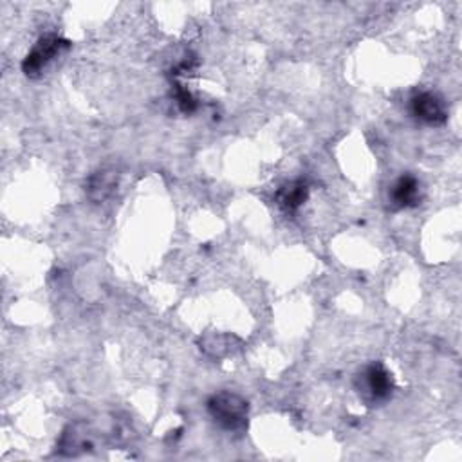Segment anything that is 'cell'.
Returning <instances> with one entry per match:
<instances>
[{
  "label": "cell",
  "mask_w": 462,
  "mask_h": 462,
  "mask_svg": "<svg viewBox=\"0 0 462 462\" xmlns=\"http://www.w3.org/2000/svg\"><path fill=\"white\" fill-rule=\"evenodd\" d=\"M213 422L224 431H242L247 426L249 404L244 397L233 392L213 393L206 402Z\"/></svg>",
  "instance_id": "cell-1"
},
{
  "label": "cell",
  "mask_w": 462,
  "mask_h": 462,
  "mask_svg": "<svg viewBox=\"0 0 462 462\" xmlns=\"http://www.w3.org/2000/svg\"><path fill=\"white\" fill-rule=\"evenodd\" d=\"M354 386L363 402L377 406L392 397L395 383L392 372L383 363L374 361L357 372Z\"/></svg>",
  "instance_id": "cell-2"
},
{
  "label": "cell",
  "mask_w": 462,
  "mask_h": 462,
  "mask_svg": "<svg viewBox=\"0 0 462 462\" xmlns=\"http://www.w3.org/2000/svg\"><path fill=\"white\" fill-rule=\"evenodd\" d=\"M69 47H70V42L58 34H45L38 38V42L32 45V49L27 52V56L22 61L23 74L27 78H38L45 70V67Z\"/></svg>",
  "instance_id": "cell-3"
},
{
  "label": "cell",
  "mask_w": 462,
  "mask_h": 462,
  "mask_svg": "<svg viewBox=\"0 0 462 462\" xmlns=\"http://www.w3.org/2000/svg\"><path fill=\"white\" fill-rule=\"evenodd\" d=\"M410 114L430 126H440L448 121V106L440 94L420 90L410 97Z\"/></svg>",
  "instance_id": "cell-4"
},
{
  "label": "cell",
  "mask_w": 462,
  "mask_h": 462,
  "mask_svg": "<svg viewBox=\"0 0 462 462\" xmlns=\"http://www.w3.org/2000/svg\"><path fill=\"white\" fill-rule=\"evenodd\" d=\"M422 200V188L415 175L402 173L393 180L388 189V202L392 209H410L419 206Z\"/></svg>",
  "instance_id": "cell-5"
},
{
  "label": "cell",
  "mask_w": 462,
  "mask_h": 462,
  "mask_svg": "<svg viewBox=\"0 0 462 462\" xmlns=\"http://www.w3.org/2000/svg\"><path fill=\"white\" fill-rule=\"evenodd\" d=\"M117 180H119V173L116 168H99L87 179L85 195L96 204L105 202L108 197L114 195L117 188Z\"/></svg>",
  "instance_id": "cell-6"
},
{
  "label": "cell",
  "mask_w": 462,
  "mask_h": 462,
  "mask_svg": "<svg viewBox=\"0 0 462 462\" xmlns=\"http://www.w3.org/2000/svg\"><path fill=\"white\" fill-rule=\"evenodd\" d=\"M274 199H276V204L283 211L292 213L298 208H301L305 204V200L309 199V184L303 179L289 180L278 188Z\"/></svg>",
  "instance_id": "cell-7"
},
{
  "label": "cell",
  "mask_w": 462,
  "mask_h": 462,
  "mask_svg": "<svg viewBox=\"0 0 462 462\" xmlns=\"http://www.w3.org/2000/svg\"><path fill=\"white\" fill-rule=\"evenodd\" d=\"M173 97H175V101H177L180 112H184V114L195 112V108H197V99H195L193 94H191L184 85H180L179 81L173 83Z\"/></svg>",
  "instance_id": "cell-8"
}]
</instances>
